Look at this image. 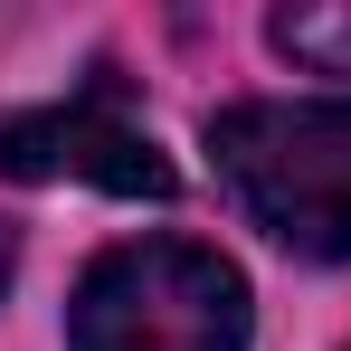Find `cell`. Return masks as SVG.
I'll use <instances>...</instances> for the list:
<instances>
[{
  "instance_id": "obj_2",
  "label": "cell",
  "mask_w": 351,
  "mask_h": 351,
  "mask_svg": "<svg viewBox=\"0 0 351 351\" xmlns=\"http://www.w3.org/2000/svg\"><path fill=\"white\" fill-rule=\"evenodd\" d=\"M66 351H247V276L190 237L105 247L66 304Z\"/></svg>"
},
{
  "instance_id": "obj_3",
  "label": "cell",
  "mask_w": 351,
  "mask_h": 351,
  "mask_svg": "<svg viewBox=\"0 0 351 351\" xmlns=\"http://www.w3.org/2000/svg\"><path fill=\"white\" fill-rule=\"evenodd\" d=\"M0 171L10 180H86V190H114V199H171L180 190L152 123L123 105V86H76L58 105L10 114L0 123Z\"/></svg>"
},
{
  "instance_id": "obj_5",
  "label": "cell",
  "mask_w": 351,
  "mask_h": 351,
  "mask_svg": "<svg viewBox=\"0 0 351 351\" xmlns=\"http://www.w3.org/2000/svg\"><path fill=\"white\" fill-rule=\"evenodd\" d=\"M10 266H19V237L0 228V294H10Z\"/></svg>"
},
{
  "instance_id": "obj_4",
  "label": "cell",
  "mask_w": 351,
  "mask_h": 351,
  "mask_svg": "<svg viewBox=\"0 0 351 351\" xmlns=\"http://www.w3.org/2000/svg\"><path fill=\"white\" fill-rule=\"evenodd\" d=\"M276 48L313 76H351V10H276Z\"/></svg>"
},
{
  "instance_id": "obj_1",
  "label": "cell",
  "mask_w": 351,
  "mask_h": 351,
  "mask_svg": "<svg viewBox=\"0 0 351 351\" xmlns=\"http://www.w3.org/2000/svg\"><path fill=\"white\" fill-rule=\"evenodd\" d=\"M228 199L294 256H351V95H266L209 114Z\"/></svg>"
}]
</instances>
